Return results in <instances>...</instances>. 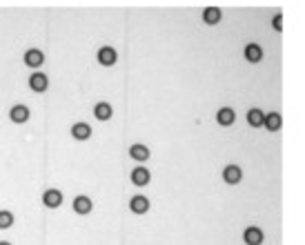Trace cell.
Returning <instances> with one entry per match:
<instances>
[{
  "mask_svg": "<svg viewBox=\"0 0 305 245\" xmlns=\"http://www.w3.org/2000/svg\"><path fill=\"white\" fill-rule=\"evenodd\" d=\"M263 238H265V234H263L261 227H256V225L245 227V232H243V241H245V245H261Z\"/></svg>",
  "mask_w": 305,
  "mask_h": 245,
  "instance_id": "obj_1",
  "label": "cell"
},
{
  "mask_svg": "<svg viewBox=\"0 0 305 245\" xmlns=\"http://www.w3.org/2000/svg\"><path fill=\"white\" fill-rule=\"evenodd\" d=\"M223 178H225V183H230V185H239L241 178H243V170L239 165H227L223 170Z\"/></svg>",
  "mask_w": 305,
  "mask_h": 245,
  "instance_id": "obj_2",
  "label": "cell"
},
{
  "mask_svg": "<svg viewBox=\"0 0 305 245\" xmlns=\"http://www.w3.org/2000/svg\"><path fill=\"white\" fill-rule=\"evenodd\" d=\"M118 60V54L114 47H100L98 49V63L105 65V67H111Z\"/></svg>",
  "mask_w": 305,
  "mask_h": 245,
  "instance_id": "obj_3",
  "label": "cell"
},
{
  "mask_svg": "<svg viewBox=\"0 0 305 245\" xmlns=\"http://www.w3.org/2000/svg\"><path fill=\"white\" fill-rule=\"evenodd\" d=\"M245 60H247V63H261V60H263L261 45H256V43L245 45Z\"/></svg>",
  "mask_w": 305,
  "mask_h": 245,
  "instance_id": "obj_4",
  "label": "cell"
},
{
  "mask_svg": "<svg viewBox=\"0 0 305 245\" xmlns=\"http://www.w3.org/2000/svg\"><path fill=\"white\" fill-rule=\"evenodd\" d=\"M234 120H236V111L232 109V107H221V109L216 111V123H218V125L230 127Z\"/></svg>",
  "mask_w": 305,
  "mask_h": 245,
  "instance_id": "obj_5",
  "label": "cell"
},
{
  "mask_svg": "<svg viewBox=\"0 0 305 245\" xmlns=\"http://www.w3.org/2000/svg\"><path fill=\"white\" fill-rule=\"evenodd\" d=\"M270 132H279L281 127H283V116L279 114V111H270V114H265V125Z\"/></svg>",
  "mask_w": 305,
  "mask_h": 245,
  "instance_id": "obj_6",
  "label": "cell"
},
{
  "mask_svg": "<svg viewBox=\"0 0 305 245\" xmlns=\"http://www.w3.org/2000/svg\"><path fill=\"white\" fill-rule=\"evenodd\" d=\"M129 210L134 212V214H145V212H149V200L145 196H132V200H129Z\"/></svg>",
  "mask_w": 305,
  "mask_h": 245,
  "instance_id": "obj_7",
  "label": "cell"
},
{
  "mask_svg": "<svg viewBox=\"0 0 305 245\" xmlns=\"http://www.w3.org/2000/svg\"><path fill=\"white\" fill-rule=\"evenodd\" d=\"M43 203L47 205V208H58V205L63 203V192H58V189H47V192L43 194Z\"/></svg>",
  "mask_w": 305,
  "mask_h": 245,
  "instance_id": "obj_8",
  "label": "cell"
},
{
  "mask_svg": "<svg viewBox=\"0 0 305 245\" xmlns=\"http://www.w3.org/2000/svg\"><path fill=\"white\" fill-rule=\"evenodd\" d=\"M71 136H74L76 141H87V138L92 136V127H89L87 123H76V125L71 127Z\"/></svg>",
  "mask_w": 305,
  "mask_h": 245,
  "instance_id": "obj_9",
  "label": "cell"
},
{
  "mask_svg": "<svg viewBox=\"0 0 305 245\" xmlns=\"http://www.w3.org/2000/svg\"><path fill=\"white\" fill-rule=\"evenodd\" d=\"M25 63L29 65V67H41V65L45 63V54L41 52V49H27Z\"/></svg>",
  "mask_w": 305,
  "mask_h": 245,
  "instance_id": "obj_10",
  "label": "cell"
},
{
  "mask_svg": "<svg viewBox=\"0 0 305 245\" xmlns=\"http://www.w3.org/2000/svg\"><path fill=\"white\" fill-rule=\"evenodd\" d=\"M149 178H151V174L145 170V167H136V170L132 172V183H134V185H138V187L147 185Z\"/></svg>",
  "mask_w": 305,
  "mask_h": 245,
  "instance_id": "obj_11",
  "label": "cell"
},
{
  "mask_svg": "<svg viewBox=\"0 0 305 245\" xmlns=\"http://www.w3.org/2000/svg\"><path fill=\"white\" fill-rule=\"evenodd\" d=\"M92 208H94L92 198H87V196H76L74 198V212L76 214H89Z\"/></svg>",
  "mask_w": 305,
  "mask_h": 245,
  "instance_id": "obj_12",
  "label": "cell"
},
{
  "mask_svg": "<svg viewBox=\"0 0 305 245\" xmlns=\"http://www.w3.org/2000/svg\"><path fill=\"white\" fill-rule=\"evenodd\" d=\"M111 114H114V109H111V105H109V103H96L94 116H96L98 120H109V118H111Z\"/></svg>",
  "mask_w": 305,
  "mask_h": 245,
  "instance_id": "obj_13",
  "label": "cell"
},
{
  "mask_svg": "<svg viewBox=\"0 0 305 245\" xmlns=\"http://www.w3.org/2000/svg\"><path fill=\"white\" fill-rule=\"evenodd\" d=\"M9 116L14 123H27L29 120V109H27L25 105H16V107H11Z\"/></svg>",
  "mask_w": 305,
  "mask_h": 245,
  "instance_id": "obj_14",
  "label": "cell"
},
{
  "mask_svg": "<svg viewBox=\"0 0 305 245\" xmlns=\"http://www.w3.org/2000/svg\"><path fill=\"white\" fill-rule=\"evenodd\" d=\"M221 18H223V14H221L218 7H207L205 11H203V20H205L207 25H218Z\"/></svg>",
  "mask_w": 305,
  "mask_h": 245,
  "instance_id": "obj_15",
  "label": "cell"
},
{
  "mask_svg": "<svg viewBox=\"0 0 305 245\" xmlns=\"http://www.w3.org/2000/svg\"><path fill=\"white\" fill-rule=\"evenodd\" d=\"M29 85L33 92H45V89H47V76L36 71V74H31V78H29Z\"/></svg>",
  "mask_w": 305,
  "mask_h": 245,
  "instance_id": "obj_16",
  "label": "cell"
},
{
  "mask_svg": "<svg viewBox=\"0 0 305 245\" xmlns=\"http://www.w3.org/2000/svg\"><path fill=\"white\" fill-rule=\"evenodd\" d=\"M247 123H250V127H263L265 125V114L261 109H250L247 111Z\"/></svg>",
  "mask_w": 305,
  "mask_h": 245,
  "instance_id": "obj_17",
  "label": "cell"
},
{
  "mask_svg": "<svg viewBox=\"0 0 305 245\" xmlns=\"http://www.w3.org/2000/svg\"><path fill=\"white\" fill-rule=\"evenodd\" d=\"M129 156H132V158H136V160H147L149 158V147H145V145L136 143V145H132V147H129Z\"/></svg>",
  "mask_w": 305,
  "mask_h": 245,
  "instance_id": "obj_18",
  "label": "cell"
},
{
  "mask_svg": "<svg viewBox=\"0 0 305 245\" xmlns=\"http://www.w3.org/2000/svg\"><path fill=\"white\" fill-rule=\"evenodd\" d=\"M11 223H14V214L7 210H0V230H7L11 227Z\"/></svg>",
  "mask_w": 305,
  "mask_h": 245,
  "instance_id": "obj_19",
  "label": "cell"
},
{
  "mask_svg": "<svg viewBox=\"0 0 305 245\" xmlns=\"http://www.w3.org/2000/svg\"><path fill=\"white\" fill-rule=\"evenodd\" d=\"M272 27L274 31H283V14H276L272 18Z\"/></svg>",
  "mask_w": 305,
  "mask_h": 245,
  "instance_id": "obj_20",
  "label": "cell"
},
{
  "mask_svg": "<svg viewBox=\"0 0 305 245\" xmlns=\"http://www.w3.org/2000/svg\"><path fill=\"white\" fill-rule=\"evenodd\" d=\"M0 245H9V243H0Z\"/></svg>",
  "mask_w": 305,
  "mask_h": 245,
  "instance_id": "obj_21",
  "label": "cell"
}]
</instances>
